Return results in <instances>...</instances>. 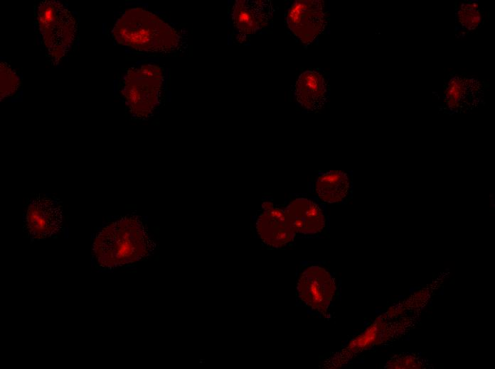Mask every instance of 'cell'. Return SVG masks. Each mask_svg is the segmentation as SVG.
<instances>
[{"label": "cell", "mask_w": 495, "mask_h": 369, "mask_svg": "<svg viewBox=\"0 0 495 369\" xmlns=\"http://www.w3.org/2000/svg\"><path fill=\"white\" fill-rule=\"evenodd\" d=\"M485 21L484 11L477 0H461L454 4V33L463 38L479 31Z\"/></svg>", "instance_id": "5bb4252c"}, {"label": "cell", "mask_w": 495, "mask_h": 369, "mask_svg": "<svg viewBox=\"0 0 495 369\" xmlns=\"http://www.w3.org/2000/svg\"><path fill=\"white\" fill-rule=\"evenodd\" d=\"M283 211L295 236H319L326 229L324 211L310 199L297 198Z\"/></svg>", "instance_id": "30bf717a"}, {"label": "cell", "mask_w": 495, "mask_h": 369, "mask_svg": "<svg viewBox=\"0 0 495 369\" xmlns=\"http://www.w3.org/2000/svg\"><path fill=\"white\" fill-rule=\"evenodd\" d=\"M256 231L261 241L275 249L288 248L295 237L283 209L270 202L262 204V211L256 221Z\"/></svg>", "instance_id": "ba28073f"}, {"label": "cell", "mask_w": 495, "mask_h": 369, "mask_svg": "<svg viewBox=\"0 0 495 369\" xmlns=\"http://www.w3.org/2000/svg\"><path fill=\"white\" fill-rule=\"evenodd\" d=\"M0 76V95L1 99H2L16 92L19 84V79L14 70L6 63H1Z\"/></svg>", "instance_id": "9a60e30c"}, {"label": "cell", "mask_w": 495, "mask_h": 369, "mask_svg": "<svg viewBox=\"0 0 495 369\" xmlns=\"http://www.w3.org/2000/svg\"><path fill=\"white\" fill-rule=\"evenodd\" d=\"M336 290L335 278L325 267L309 264L297 273V302L312 314L326 316Z\"/></svg>", "instance_id": "5b68a950"}, {"label": "cell", "mask_w": 495, "mask_h": 369, "mask_svg": "<svg viewBox=\"0 0 495 369\" xmlns=\"http://www.w3.org/2000/svg\"><path fill=\"white\" fill-rule=\"evenodd\" d=\"M37 21L49 55L60 60L75 39L76 22L71 12L58 1H43L38 7Z\"/></svg>", "instance_id": "277c9868"}, {"label": "cell", "mask_w": 495, "mask_h": 369, "mask_svg": "<svg viewBox=\"0 0 495 369\" xmlns=\"http://www.w3.org/2000/svg\"><path fill=\"white\" fill-rule=\"evenodd\" d=\"M152 248L146 227L135 216L122 218L103 228L92 246L97 263L105 268L139 261L149 255Z\"/></svg>", "instance_id": "6da1fadb"}, {"label": "cell", "mask_w": 495, "mask_h": 369, "mask_svg": "<svg viewBox=\"0 0 495 369\" xmlns=\"http://www.w3.org/2000/svg\"><path fill=\"white\" fill-rule=\"evenodd\" d=\"M61 207L47 197H37L29 204L25 225L34 239H43L57 233L62 224Z\"/></svg>", "instance_id": "9c48e42d"}, {"label": "cell", "mask_w": 495, "mask_h": 369, "mask_svg": "<svg viewBox=\"0 0 495 369\" xmlns=\"http://www.w3.org/2000/svg\"><path fill=\"white\" fill-rule=\"evenodd\" d=\"M273 11L270 1H236L232 11L234 26L242 34H253L267 25Z\"/></svg>", "instance_id": "8fae6325"}, {"label": "cell", "mask_w": 495, "mask_h": 369, "mask_svg": "<svg viewBox=\"0 0 495 369\" xmlns=\"http://www.w3.org/2000/svg\"><path fill=\"white\" fill-rule=\"evenodd\" d=\"M489 83L474 75L451 72L444 81L441 111L449 114L469 112L484 104Z\"/></svg>", "instance_id": "8992f818"}, {"label": "cell", "mask_w": 495, "mask_h": 369, "mask_svg": "<svg viewBox=\"0 0 495 369\" xmlns=\"http://www.w3.org/2000/svg\"><path fill=\"white\" fill-rule=\"evenodd\" d=\"M163 81V70L154 65L128 70L122 93L133 115L146 118L151 114L159 103Z\"/></svg>", "instance_id": "3957f363"}, {"label": "cell", "mask_w": 495, "mask_h": 369, "mask_svg": "<svg viewBox=\"0 0 495 369\" xmlns=\"http://www.w3.org/2000/svg\"><path fill=\"white\" fill-rule=\"evenodd\" d=\"M324 3L321 0H297L289 9L287 23L304 43H310L326 25Z\"/></svg>", "instance_id": "52a82bcc"}, {"label": "cell", "mask_w": 495, "mask_h": 369, "mask_svg": "<svg viewBox=\"0 0 495 369\" xmlns=\"http://www.w3.org/2000/svg\"><path fill=\"white\" fill-rule=\"evenodd\" d=\"M315 189L322 201L331 204L340 203L351 195L352 184L348 173L331 170L318 177Z\"/></svg>", "instance_id": "4fadbf2b"}, {"label": "cell", "mask_w": 495, "mask_h": 369, "mask_svg": "<svg viewBox=\"0 0 495 369\" xmlns=\"http://www.w3.org/2000/svg\"><path fill=\"white\" fill-rule=\"evenodd\" d=\"M112 35L118 43L148 53H171L181 43L177 31L141 8L126 11L116 22Z\"/></svg>", "instance_id": "7a4b0ae2"}, {"label": "cell", "mask_w": 495, "mask_h": 369, "mask_svg": "<svg viewBox=\"0 0 495 369\" xmlns=\"http://www.w3.org/2000/svg\"><path fill=\"white\" fill-rule=\"evenodd\" d=\"M294 94L297 101L306 109L312 111L321 109L328 97L324 77L317 71L304 72L297 81Z\"/></svg>", "instance_id": "7c38bea8"}]
</instances>
